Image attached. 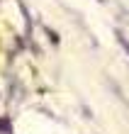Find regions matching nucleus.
<instances>
[{
  "instance_id": "nucleus-1",
  "label": "nucleus",
  "mask_w": 129,
  "mask_h": 134,
  "mask_svg": "<svg viewBox=\"0 0 129 134\" xmlns=\"http://www.w3.org/2000/svg\"><path fill=\"white\" fill-rule=\"evenodd\" d=\"M117 39H119V44H122L124 49H127V54H129V42H127V37H124L122 32H117Z\"/></svg>"
}]
</instances>
